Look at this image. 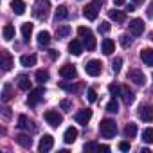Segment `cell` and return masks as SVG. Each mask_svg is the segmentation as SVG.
Listing matches in <instances>:
<instances>
[{
	"label": "cell",
	"instance_id": "obj_29",
	"mask_svg": "<svg viewBox=\"0 0 153 153\" xmlns=\"http://www.w3.org/2000/svg\"><path fill=\"white\" fill-rule=\"evenodd\" d=\"M135 135H137V124L128 123L126 128H124V137H126V139H133Z\"/></svg>",
	"mask_w": 153,
	"mask_h": 153
},
{
	"label": "cell",
	"instance_id": "obj_22",
	"mask_svg": "<svg viewBox=\"0 0 153 153\" xmlns=\"http://www.w3.org/2000/svg\"><path fill=\"white\" fill-rule=\"evenodd\" d=\"M11 9L16 15H24L25 13V2H24V0H13V2H11Z\"/></svg>",
	"mask_w": 153,
	"mask_h": 153
},
{
	"label": "cell",
	"instance_id": "obj_47",
	"mask_svg": "<svg viewBox=\"0 0 153 153\" xmlns=\"http://www.w3.org/2000/svg\"><path fill=\"white\" fill-rule=\"evenodd\" d=\"M114 4H115V6H124L126 0H114Z\"/></svg>",
	"mask_w": 153,
	"mask_h": 153
},
{
	"label": "cell",
	"instance_id": "obj_36",
	"mask_svg": "<svg viewBox=\"0 0 153 153\" xmlns=\"http://www.w3.org/2000/svg\"><path fill=\"white\" fill-rule=\"evenodd\" d=\"M119 42H121V45H123L124 49H128V47L131 45V38H130L128 34H121V38H119Z\"/></svg>",
	"mask_w": 153,
	"mask_h": 153
},
{
	"label": "cell",
	"instance_id": "obj_3",
	"mask_svg": "<svg viewBox=\"0 0 153 153\" xmlns=\"http://www.w3.org/2000/svg\"><path fill=\"white\" fill-rule=\"evenodd\" d=\"M49 9H51V2H49V0H36L33 15H34L36 18H42V20H43V18H47Z\"/></svg>",
	"mask_w": 153,
	"mask_h": 153
},
{
	"label": "cell",
	"instance_id": "obj_23",
	"mask_svg": "<svg viewBox=\"0 0 153 153\" xmlns=\"http://www.w3.org/2000/svg\"><path fill=\"white\" fill-rule=\"evenodd\" d=\"M2 34H4V40H6V42H11V40L15 38V25H11V24L4 25Z\"/></svg>",
	"mask_w": 153,
	"mask_h": 153
},
{
	"label": "cell",
	"instance_id": "obj_18",
	"mask_svg": "<svg viewBox=\"0 0 153 153\" xmlns=\"http://www.w3.org/2000/svg\"><path fill=\"white\" fill-rule=\"evenodd\" d=\"M121 94H123V99L126 105H131L135 101V94L130 90V87H121Z\"/></svg>",
	"mask_w": 153,
	"mask_h": 153
},
{
	"label": "cell",
	"instance_id": "obj_48",
	"mask_svg": "<svg viewBox=\"0 0 153 153\" xmlns=\"http://www.w3.org/2000/svg\"><path fill=\"white\" fill-rule=\"evenodd\" d=\"M133 2H135V4H142V2H144V0H133Z\"/></svg>",
	"mask_w": 153,
	"mask_h": 153
},
{
	"label": "cell",
	"instance_id": "obj_2",
	"mask_svg": "<svg viewBox=\"0 0 153 153\" xmlns=\"http://www.w3.org/2000/svg\"><path fill=\"white\" fill-rule=\"evenodd\" d=\"M78 34L83 38V43H85V47H87L88 51H94V49H96V38H94V33L90 31V27L81 25V27L78 29Z\"/></svg>",
	"mask_w": 153,
	"mask_h": 153
},
{
	"label": "cell",
	"instance_id": "obj_16",
	"mask_svg": "<svg viewBox=\"0 0 153 153\" xmlns=\"http://www.w3.org/2000/svg\"><path fill=\"white\" fill-rule=\"evenodd\" d=\"M140 59L148 67H153V49H142L140 51Z\"/></svg>",
	"mask_w": 153,
	"mask_h": 153
},
{
	"label": "cell",
	"instance_id": "obj_6",
	"mask_svg": "<svg viewBox=\"0 0 153 153\" xmlns=\"http://www.w3.org/2000/svg\"><path fill=\"white\" fill-rule=\"evenodd\" d=\"M101 70H103V65H101L99 59H90V61H87V65H85V72H87L88 76H92V78H97V76L101 74Z\"/></svg>",
	"mask_w": 153,
	"mask_h": 153
},
{
	"label": "cell",
	"instance_id": "obj_17",
	"mask_svg": "<svg viewBox=\"0 0 153 153\" xmlns=\"http://www.w3.org/2000/svg\"><path fill=\"white\" fill-rule=\"evenodd\" d=\"M101 51H103L106 56H110V54L115 51V43H114L110 38H105V40H103V43H101Z\"/></svg>",
	"mask_w": 153,
	"mask_h": 153
},
{
	"label": "cell",
	"instance_id": "obj_40",
	"mask_svg": "<svg viewBox=\"0 0 153 153\" xmlns=\"http://www.w3.org/2000/svg\"><path fill=\"white\" fill-rule=\"evenodd\" d=\"M87 97H88L90 103H96V101H97V94H96V90H94V88H88V90H87Z\"/></svg>",
	"mask_w": 153,
	"mask_h": 153
},
{
	"label": "cell",
	"instance_id": "obj_34",
	"mask_svg": "<svg viewBox=\"0 0 153 153\" xmlns=\"http://www.w3.org/2000/svg\"><path fill=\"white\" fill-rule=\"evenodd\" d=\"M47 79H49V72L47 70H38L36 72V81L38 83H45Z\"/></svg>",
	"mask_w": 153,
	"mask_h": 153
},
{
	"label": "cell",
	"instance_id": "obj_9",
	"mask_svg": "<svg viewBox=\"0 0 153 153\" xmlns=\"http://www.w3.org/2000/svg\"><path fill=\"white\" fill-rule=\"evenodd\" d=\"M43 94H45V90L40 87V88H34L31 94H29V97H27V105L29 106H36L38 103H40V99L43 97Z\"/></svg>",
	"mask_w": 153,
	"mask_h": 153
},
{
	"label": "cell",
	"instance_id": "obj_25",
	"mask_svg": "<svg viewBox=\"0 0 153 153\" xmlns=\"http://www.w3.org/2000/svg\"><path fill=\"white\" fill-rule=\"evenodd\" d=\"M16 142H18L22 148H31V146H33V139H31L29 135H24V133L16 135Z\"/></svg>",
	"mask_w": 153,
	"mask_h": 153
},
{
	"label": "cell",
	"instance_id": "obj_27",
	"mask_svg": "<svg viewBox=\"0 0 153 153\" xmlns=\"http://www.w3.org/2000/svg\"><path fill=\"white\" fill-rule=\"evenodd\" d=\"M68 16V9L65 7V6H59L58 9H56V15H54V20L56 22H61V20H65Z\"/></svg>",
	"mask_w": 153,
	"mask_h": 153
},
{
	"label": "cell",
	"instance_id": "obj_39",
	"mask_svg": "<svg viewBox=\"0 0 153 153\" xmlns=\"http://www.w3.org/2000/svg\"><path fill=\"white\" fill-rule=\"evenodd\" d=\"M108 90H110V94H112L114 97H117V96L121 94V87H119V85H115V83L108 85Z\"/></svg>",
	"mask_w": 153,
	"mask_h": 153
},
{
	"label": "cell",
	"instance_id": "obj_44",
	"mask_svg": "<svg viewBox=\"0 0 153 153\" xmlns=\"http://www.w3.org/2000/svg\"><path fill=\"white\" fill-rule=\"evenodd\" d=\"M61 108H63V110H68V108H70V101H68V99H63V101H61Z\"/></svg>",
	"mask_w": 153,
	"mask_h": 153
},
{
	"label": "cell",
	"instance_id": "obj_5",
	"mask_svg": "<svg viewBox=\"0 0 153 153\" xmlns=\"http://www.w3.org/2000/svg\"><path fill=\"white\" fill-rule=\"evenodd\" d=\"M43 117H45L47 124H51L52 128H58V126L63 123V115L58 114V110H47V112L43 114Z\"/></svg>",
	"mask_w": 153,
	"mask_h": 153
},
{
	"label": "cell",
	"instance_id": "obj_13",
	"mask_svg": "<svg viewBox=\"0 0 153 153\" xmlns=\"http://www.w3.org/2000/svg\"><path fill=\"white\" fill-rule=\"evenodd\" d=\"M130 33H131L133 36H139V34H142V33H144V22H142L140 18H135V20H131V22H130Z\"/></svg>",
	"mask_w": 153,
	"mask_h": 153
},
{
	"label": "cell",
	"instance_id": "obj_31",
	"mask_svg": "<svg viewBox=\"0 0 153 153\" xmlns=\"http://www.w3.org/2000/svg\"><path fill=\"white\" fill-rule=\"evenodd\" d=\"M70 34V27L68 25H58L56 27V36L58 38H67Z\"/></svg>",
	"mask_w": 153,
	"mask_h": 153
},
{
	"label": "cell",
	"instance_id": "obj_26",
	"mask_svg": "<svg viewBox=\"0 0 153 153\" xmlns=\"http://www.w3.org/2000/svg\"><path fill=\"white\" fill-rule=\"evenodd\" d=\"M49 43H51V34H49L47 31H40V33H38V45L47 47Z\"/></svg>",
	"mask_w": 153,
	"mask_h": 153
},
{
	"label": "cell",
	"instance_id": "obj_8",
	"mask_svg": "<svg viewBox=\"0 0 153 153\" xmlns=\"http://www.w3.org/2000/svg\"><path fill=\"white\" fill-rule=\"evenodd\" d=\"M139 117L146 123L153 121V106L151 105H140L139 106Z\"/></svg>",
	"mask_w": 153,
	"mask_h": 153
},
{
	"label": "cell",
	"instance_id": "obj_35",
	"mask_svg": "<svg viewBox=\"0 0 153 153\" xmlns=\"http://www.w3.org/2000/svg\"><path fill=\"white\" fill-rule=\"evenodd\" d=\"M110 29H112L110 22H101V24L97 25V31H99V33H103V34H106V33H108Z\"/></svg>",
	"mask_w": 153,
	"mask_h": 153
},
{
	"label": "cell",
	"instance_id": "obj_33",
	"mask_svg": "<svg viewBox=\"0 0 153 153\" xmlns=\"http://www.w3.org/2000/svg\"><path fill=\"white\" fill-rule=\"evenodd\" d=\"M142 140L148 144H153V128H146L142 131Z\"/></svg>",
	"mask_w": 153,
	"mask_h": 153
},
{
	"label": "cell",
	"instance_id": "obj_7",
	"mask_svg": "<svg viewBox=\"0 0 153 153\" xmlns=\"http://www.w3.org/2000/svg\"><path fill=\"white\" fill-rule=\"evenodd\" d=\"M128 79L133 81L135 85H144V83H146V76H144V72H140L139 68H131V70L128 72Z\"/></svg>",
	"mask_w": 153,
	"mask_h": 153
},
{
	"label": "cell",
	"instance_id": "obj_11",
	"mask_svg": "<svg viewBox=\"0 0 153 153\" xmlns=\"http://www.w3.org/2000/svg\"><path fill=\"white\" fill-rule=\"evenodd\" d=\"M74 119H76V123H79V124L87 126V123L92 119V110H88V108H85V110H79L78 114L74 115Z\"/></svg>",
	"mask_w": 153,
	"mask_h": 153
},
{
	"label": "cell",
	"instance_id": "obj_15",
	"mask_svg": "<svg viewBox=\"0 0 153 153\" xmlns=\"http://www.w3.org/2000/svg\"><path fill=\"white\" fill-rule=\"evenodd\" d=\"M76 139H78V130H76L74 126L67 128V130H65V135H63V140H65L67 144H72Z\"/></svg>",
	"mask_w": 153,
	"mask_h": 153
},
{
	"label": "cell",
	"instance_id": "obj_4",
	"mask_svg": "<svg viewBox=\"0 0 153 153\" xmlns=\"http://www.w3.org/2000/svg\"><path fill=\"white\" fill-rule=\"evenodd\" d=\"M101 6H103V0H94L92 4H88V6L83 9L85 18H87V20H96V18H97V13H99V9H101Z\"/></svg>",
	"mask_w": 153,
	"mask_h": 153
},
{
	"label": "cell",
	"instance_id": "obj_21",
	"mask_svg": "<svg viewBox=\"0 0 153 153\" xmlns=\"http://www.w3.org/2000/svg\"><path fill=\"white\" fill-rule=\"evenodd\" d=\"M68 51H70V54H74V56H81L83 47H81V43H79L78 40H72V42L68 43Z\"/></svg>",
	"mask_w": 153,
	"mask_h": 153
},
{
	"label": "cell",
	"instance_id": "obj_38",
	"mask_svg": "<svg viewBox=\"0 0 153 153\" xmlns=\"http://www.w3.org/2000/svg\"><path fill=\"white\" fill-rule=\"evenodd\" d=\"M121 67H123V58H115V59H114V63H112V70L117 74V72L121 70Z\"/></svg>",
	"mask_w": 153,
	"mask_h": 153
},
{
	"label": "cell",
	"instance_id": "obj_42",
	"mask_svg": "<svg viewBox=\"0 0 153 153\" xmlns=\"http://www.w3.org/2000/svg\"><path fill=\"white\" fill-rule=\"evenodd\" d=\"M59 87H61L63 90H67V92H72V90H76V87H74V85H68V83H59Z\"/></svg>",
	"mask_w": 153,
	"mask_h": 153
},
{
	"label": "cell",
	"instance_id": "obj_12",
	"mask_svg": "<svg viewBox=\"0 0 153 153\" xmlns=\"http://www.w3.org/2000/svg\"><path fill=\"white\" fill-rule=\"evenodd\" d=\"M76 67L74 65H70V63H65L61 68H59V76L61 78H65V79H72V78H76Z\"/></svg>",
	"mask_w": 153,
	"mask_h": 153
},
{
	"label": "cell",
	"instance_id": "obj_24",
	"mask_svg": "<svg viewBox=\"0 0 153 153\" xmlns=\"http://www.w3.org/2000/svg\"><path fill=\"white\" fill-rule=\"evenodd\" d=\"M20 63H22V67H34L36 65V56L34 54H25V56L20 58Z\"/></svg>",
	"mask_w": 153,
	"mask_h": 153
},
{
	"label": "cell",
	"instance_id": "obj_14",
	"mask_svg": "<svg viewBox=\"0 0 153 153\" xmlns=\"http://www.w3.org/2000/svg\"><path fill=\"white\" fill-rule=\"evenodd\" d=\"M18 128H22V130H31V131H34L36 130V126H34V123L27 117V115H20L18 117Z\"/></svg>",
	"mask_w": 153,
	"mask_h": 153
},
{
	"label": "cell",
	"instance_id": "obj_19",
	"mask_svg": "<svg viewBox=\"0 0 153 153\" xmlns=\"http://www.w3.org/2000/svg\"><path fill=\"white\" fill-rule=\"evenodd\" d=\"M16 83H18V88L20 90H31V81L25 74H20L18 78H16Z\"/></svg>",
	"mask_w": 153,
	"mask_h": 153
},
{
	"label": "cell",
	"instance_id": "obj_32",
	"mask_svg": "<svg viewBox=\"0 0 153 153\" xmlns=\"http://www.w3.org/2000/svg\"><path fill=\"white\" fill-rule=\"evenodd\" d=\"M106 112H110V114H117L119 112V103H117L115 97H112V101L106 105Z\"/></svg>",
	"mask_w": 153,
	"mask_h": 153
},
{
	"label": "cell",
	"instance_id": "obj_28",
	"mask_svg": "<svg viewBox=\"0 0 153 153\" xmlns=\"http://www.w3.org/2000/svg\"><path fill=\"white\" fill-rule=\"evenodd\" d=\"M108 16H110V20H115V22H124L126 20V15L123 11H117V9L108 11Z\"/></svg>",
	"mask_w": 153,
	"mask_h": 153
},
{
	"label": "cell",
	"instance_id": "obj_1",
	"mask_svg": "<svg viewBox=\"0 0 153 153\" xmlns=\"http://www.w3.org/2000/svg\"><path fill=\"white\" fill-rule=\"evenodd\" d=\"M99 131H101V135H103L105 139L115 137V133H117V124H115V121H112V119H103L101 124H99Z\"/></svg>",
	"mask_w": 153,
	"mask_h": 153
},
{
	"label": "cell",
	"instance_id": "obj_46",
	"mask_svg": "<svg viewBox=\"0 0 153 153\" xmlns=\"http://www.w3.org/2000/svg\"><path fill=\"white\" fill-rule=\"evenodd\" d=\"M99 151H110V146H106V144H99Z\"/></svg>",
	"mask_w": 153,
	"mask_h": 153
},
{
	"label": "cell",
	"instance_id": "obj_45",
	"mask_svg": "<svg viewBox=\"0 0 153 153\" xmlns=\"http://www.w3.org/2000/svg\"><path fill=\"white\" fill-rule=\"evenodd\" d=\"M49 56H51V59H56L59 56V52L58 51H49Z\"/></svg>",
	"mask_w": 153,
	"mask_h": 153
},
{
	"label": "cell",
	"instance_id": "obj_37",
	"mask_svg": "<svg viewBox=\"0 0 153 153\" xmlns=\"http://www.w3.org/2000/svg\"><path fill=\"white\" fill-rule=\"evenodd\" d=\"M13 96H11V85H4V90H2V99L4 101H9Z\"/></svg>",
	"mask_w": 153,
	"mask_h": 153
},
{
	"label": "cell",
	"instance_id": "obj_20",
	"mask_svg": "<svg viewBox=\"0 0 153 153\" xmlns=\"http://www.w3.org/2000/svg\"><path fill=\"white\" fill-rule=\"evenodd\" d=\"M2 67H4V72L11 70V67H13V58L7 51H2Z\"/></svg>",
	"mask_w": 153,
	"mask_h": 153
},
{
	"label": "cell",
	"instance_id": "obj_30",
	"mask_svg": "<svg viewBox=\"0 0 153 153\" xmlns=\"http://www.w3.org/2000/svg\"><path fill=\"white\" fill-rule=\"evenodd\" d=\"M31 34H33V24L25 22V24L22 25V36H24V40H25V42H29Z\"/></svg>",
	"mask_w": 153,
	"mask_h": 153
},
{
	"label": "cell",
	"instance_id": "obj_10",
	"mask_svg": "<svg viewBox=\"0 0 153 153\" xmlns=\"http://www.w3.org/2000/svg\"><path fill=\"white\" fill-rule=\"evenodd\" d=\"M52 146H54V139H52V135H43V137L40 139L38 149H40L42 153H45V151H51Z\"/></svg>",
	"mask_w": 153,
	"mask_h": 153
},
{
	"label": "cell",
	"instance_id": "obj_43",
	"mask_svg": "<svg viewBox=\"0 0 153 153\" xmlns=\"http://www.w3.org/2000/svg\"><path fill=\"white\" fill-rule=\"evenodd\" d=\"M119 149H121V151H128V149H130V142H126V140L119 142Z\"/></svg>",
	"mask_w": 153,
	"mask_h": 153
},
{
	"label": "cell",
	"instance_id": "obj_41",
	"mask_svg": "<svg viewBox=\"0 0 153 153\" xmlns=\"http://www.w3.org/2000/svg\"><path fill=\"white\" fill-rule=\"evenodd\" d=\"M85 151H99V144L97 142H87L85 144Z\"/></svg>",
	"mask_w": 153,
	"mask_h": 153
}]
</instances>
